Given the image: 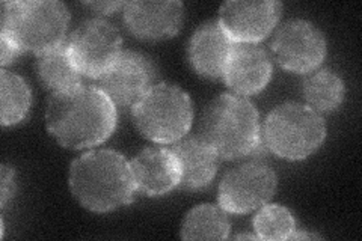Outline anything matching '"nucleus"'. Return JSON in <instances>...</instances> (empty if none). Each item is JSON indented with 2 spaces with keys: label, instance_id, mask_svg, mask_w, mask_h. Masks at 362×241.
<instances>
[{
  "label": "nucleus",
  "instance_id": "nucleus-3",
  "mask_svg": "<svg viewBox=\"0 0 362 241\" xmlns=\"http://www.w3.org/2000/svg\"><path fill=\"white\" fill-rule=\"evenodd\" d=\"M199 136L222 158L246 157L255 151L262 139L259 113L247 97L222 94L204 110Z\"/></svg>",
  "mask_w": 362,
  "mask_h": 241
},
{
  "label": "nucleus",
  "instance_id": "nucleus-25",
  "mask_svg": "<svg viewBox=\"0 0 362 241\" xmlns=\"http://www.w3.org/2000/svg\"><path fill=\"white\" fill-rule=\"evenodd\" d=\"M235 238L237 240H245V238H251L252 240V238H258V237L254 235V234H242V235H237Z\"/></svg>",
  "mask_w": 362,
  "mask_h": 241
},
{
  "label": "nucleus",
  "instance_id": "nucleus-19",
  "mask_svg": "<svg viewBox=\"0 0 362 241\" xmlns=\"http://www.w3.org/2000/svg\"><path fill=\"white\" fill-rule=\"evenodd\" d=\"M303 95L307 106L315 112H332L343 102L344 82L332 70H319L303 82Z\"/></svg>",
  "mask_w": 362,
  "mask_h": 241
},
{
  "label": "nucleus",
  "instance_id": "nucleus-4",
  "mask_svg": "<svg viewBox=\"0 0 362 241\" xmlns=\"http://www.w3.org/2000/svg\"><path fill=\"white\" fill-rule=\"evenodd\" d=\"M68 8L58 0H25L2 4V35L21 52L44 53L65 42Z\"/></svg>",
  "mask_w": 362,
  "mask_h": 241
},
{
  "label": "nucleus",
  "instance_id": "nucleus-1",
  "mask_svg": "<svg viewBox=\"0 0 362 241\" xmlns=\"http://www.w3.org/2000/svg\"><path fill=\"white\" fill-rule=\"evenodd\" d=\"M117 106L98 86L77 85L53 93L45 125L59 145L83 149L103 143L117 127Z\"/></svg>",
  "mask_w": 362,
  "mask_h": 241
},
{
  "label": "nucleus",
  "instance_id": "nucleus-16",
  "mask_svg": "<svg viewBox=\"0 0 362 241\" xmlns=\"http://www.w3.org/2000/svg\"><path fill=\"white\" fill-rule=\"evenodd\" d=\"M180 165V187L199 190L207 187L218 172L219 155L198 136L183 137L171 146Z\"/></svg>",
  "mask_w": 362,
  "mask_h": 241
},
{
  "label": "nucleus",
  "instance_id": "nucleus-11",
  "mask_svg": "<svg viewBox=\"0 0 362 241\" xmlns=\"http://www.w3.org/2000/svg\"><path fill=\"white\" fill-rule=\"evenodd\" d=\"M282 13L276 0H228L219 8V25L234 42L264 40Z\"/></svg>",
  "mask_w": 362,
  "mask_h": 241
},
{
  "label": "nucleus",
  "instance_id": "nucleus-9",
  "mask_svg": "<svg viewBox=\"0 0 362 241\" xmlns=\"http://www.w3.org/2000/svg\"><path fill=\"white\" fill-rule=\"evenodd\" d=\"M272 50L284 70L310 73L325 59L326 38L311 21L294 18L279 26L272 41Z\"/></svg>",
  "mask_w": 362,
  "mask_h": 241
},
{
  "label": "nucleus",
  "instance_id": "nucleus-24",
  "mask_svg": "<svg viewBox=\"0 0 362 241\" xmlns=\"http://www.w3.org/2000/svg\"><path fill=\"white\" fill-rule=\"evenodd\" d=\"M127 2H86L83 4L86 8H89L93 13L101 14V16H109L117 13L119 9H124Z\"/></svg>",
  "mask_w": 362,
  "mask_h": 241
},
{
  "label": "nucleus",
  "instance_id": "nucleus-8",
  "mask_svg": "<svg viewBox=\"0 0 362 241\" xmlns=\"http://www.w3.org/2000/svg\"><path fill=\"white\" fill-rule=\"evenodd\" d=\"M278 186L275 170L264 162H246L225 174L219 184V205L226 213L247 214L274 196Z\"/></svg>",
  "mask_w": 362,
  "mask_h": 241
},
{
  "label": "nucleus",
  "instance_id": "nucleus-13",
  "mask_svg": "<svg viewBox=\"0 0 362 241\" xmlns=\"http://www.w3.org/2000/svg\"><path fill=\"white\" fill-rule=\"evenodd\" d=\"M272 59L263 45L235 42L222 78L234 94L254 95L264 89L272 77Z\"/></svg>",
  "mask_w": 362,
  "mask_h": 241
},
{
  "label": "nucleus",
  "instance_id": "nucleus-5",
  "mask_svg": "<svg viewBox=\"0 0 362 241\" xmlns=\"http://www.w3.org/2000/svg\"><path fill=\"white\" fill-rule=\"evenodd\" d=\"M139 133L154 143H175L189 133L194 105L186 90L177 85L157 82L133 109Z\"/></svg>",
  "mask_w": 362,
  "mask_h": 241
},
{
  "label": "nucleus",
  "instance_id": "nucleus-15",
  "mask_svg": "<svg viewBox=\"0 0 362 241\" xmlns=\"http://www.w3.org/2000/svg\"><path fill=\"white\" fill-rule=\"evenodd\" d=\"M234 44L218 20H209L199 25L192 35L187 45V59L198 74L219 78L223 76Z\"/></svg>",
  "mask_w": 362,
  "mask_h": 241
},
{
  "label": "nucleus",
  "instance_id": "nucleus-21",
  "mask_svg": "<svg viewBox=\"0 0 362 241\" xmlns=\"http://www.w3.org/2000/svg\"><path fill=\"white\" fill-rule=\"evenodd\" d=\"M254 229L262 240H290L296 229V221L288 208L279 204H264L254 217Z\"/></svg>",
  "mask_w": 362,
  "mask_h": 241
},
{
  "label": "nucleus",
  "instance_id": "nucleus-23",
  "mask_svg": "<svg viewBox=\"0 0 362 241\" xmlns=\"http://www.w3.org/2000/svg\"><path fill=\"white\" fill-rule=\"evenodd\" d=\"M16 190V181H14V169L2 166V206H6L9 198H13Z\"/></svg>",
  "mask_w": 362,
  "mask_h": 241
},
{
  "label": "nucleus",
  "instance_id": "nucleus-12",
  "mask_svg": "<svg viewBox=\"0 0 362 241\" xmlns=\"http://www.w3.org/2000/svg\"><path fill=\"white\" fill-rule=\"evenodd\" d=\"M122 11L127 29L145 41L173 38L185 21V4L178 0H134Z\"/></svg>",
  "mask_w": 362,
  "mask_h": 241
},
{
  "label": "nucleus",
  "instance_id": "nucleus-7",
  "mask_svg": "<svg viewBox=\"0 0 362 241\" xmlns=\"http://www.w3.org/2000/svg\"><path fill=\"white\" fill-rule=\"evenodd\" d=\"M65 44L77 70L90 78L103 76L122 52L119 30L103 18L81 23Z\"/></svg>",
  "mask_w": 362,
  "mask_h": 241
},
{
  "label": "nucleus",
  "instance_id": "nucleus-22",
  "mask_svg": "<svg viewBox=\"0 0 362 241\" xmlns=\"http://www.w3.org/2000/svg\"><path fill=\"white\" fill-rule=\"evenodd\" d=\"M0 49H2L0 50L2 52V57H0V64H2V66L14 62L17 57L23 53L13 40L6 35H2V33H0Z\"/></svg>",
  "mask_w": 362,
  "mask_h": 241
},
{
  "label": "nucleus",
  "instance_id": "nucleus-6",
  "mask_svg": "<svg viewBox=\"0 0 362 241\" xmlns=\"http://www.w3.org/2000/svg\"><path fill=\"white\" fill-rule=\"evenodd\" d=\"M263 137L275 155L296 162L314 154L326 137L322 114L300 102H284L272 110L263 125Z\"/></svg>",
  "mask_w": 362,
  "mask_h": 241
},
{
  "label": "nucleus",
  "instance_id": "nucleus-14",
  "mask_svg": "<svg viewBox=\"0 0 362 241\" xmlns=\"http://www.w3.org/2000/svg\"><path fill=\"white\" fill-rule=\"evenodd\" d=\"M130 167L136 190L145 196H162L180 186V165L171 148H145Z\"/></svg>",
  "mask_w": 362,
  "mask_h": 241
},
{
  "label": "nucleus",
  "instance_id": "nucleus-10",
  "mask_svg": "<svg viewBox=\"0 0 362 241\" xmlns=\"http://www.w3.org/2000/svg\"><path fill=\"white\" fill-rule=\"evenodd\" d=\"M156 66L150 57L142 53L126 50L109 70L98 77V88L115 106L133 109L142 97L157 83Z\"/></svg>",
  "mask_w": 362,
  "mask_h": 241
},
{
  "label": "nucleus",
  "instance_id": "nucleus-18",
  "mask_svg": "<svg viewBox=\"0 0 362 241\" xmlns=\"http://www.w3.org/2000/svg\"><path fill=\"white\" fill-rule=\"evenodd\" d=\"M231 231V223L221 205L201 204L192 208L181 225L183 240H225Z\"/></svg>",
  "mask_w": 362,
  "mask_h": 241
},
{
  "label": "nucleus",
  "instance_id": "nucleus-17",
  "mask_svg": "<svg viewBox=\"0 0 362 241\" xmlns=\"http://www.w3.org/2000/svg\"><path fill=\"white\" fill-rule=\"evenodd\" d=\"M37 73L42 86L52 93L82 85V73L77 70L65 42L37 54Z\"/></svg>",
  "mask_w": 362,
  "mask_h": 241
},
{
  "label": "nucleus",
  "instance_id": "nucleus-20",
  "mask_svg": "<svg viewBox=\"0 0 362 241\" xmlns=\"http://www.w3.org/2000/svg\"><path fill=\"white\" fill-rule=\"evenodd\" d=\"M0 82H2V125L9 127L28 117L32 94L25 78L6 71L5 68L0 71Z\"/></svg>",
  "mask_w": 362,
  "mask_h": 241
},
{
  "label": "nucleus",
  "instance_id": "nucleus-2",
  "mask_svg": "<svg viewBox=\"0 0 362 241\" xmlns=\"http://www.w3.org/2000/svg\"><path fill=\"white\" fill-rule=\"evenodd\" d=\"M68 184L86 210L109 213L134 199L136 186L130 163L115 149H94L70 166Z\"/></svg>",
  "mask_w": 362,
  "mask_h": 241
}]
</instances>
